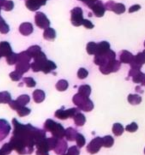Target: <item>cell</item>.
Instances as JSON below:
<instances>
[{"mask_svg": "<svg viewBox=\"0 0 145 155\" xmlns=\"http://www.w3.org/2000/svg\"><path fill=\"white\" fill-rule=\"evenodd\" d=\"M110 49V44L107 41H101L97 43V48L96 54H100L104 53Z\"/></svg>", "mask_w": 145, "mask_h": 155, "instance_id": "22", "label": "cell"}, {"mask_svg": "<svg viewBox=\"0 0 145 155\" xmlns=\"http://www.w3.org/2000/svg\"><path fill=\"white\" fill-rule=\"evenodd\" d=\"M0 155H3V154H2V151H1V150H0Z\"/></svg>", "mask_w": 145, "mask_h": 155, "instance_id": "55", "label": "cell"}, {"mask_svg": "<svg viewBox=\"0 0 145 155\" xmlns=\"http://www.w3.org/2000/svg\"><path fill=\"white\" fill-rule=\"evenodd\" d=\"M19 32L24 36H29L33 31V27L30 22H23L19 27Z\"/></svg>", "mask_w": 145, "mask_h": 155, "instance_id": "18", "label": "cell"}, {"mask_svg": "<svg viewBox=\"0 0 145 155\" xmlns=\"http://www.w3.org/2000/svg\"><path fill=\"white\" fill-rule=\"evenodd\" d=\"M73 118L74 120V122L76 126H83L86 122V117L81 112L78 113Z\"/></svg>", "mask_w": 145, "mask_h": 155, "instance_id": "26", "label": "cell"}, {"mask_svg": "<svg viewBox=\"0 0 145 155\" xmlns=\"http://www.w3.org/2000/svg\"><path fill=\"white\" fill-rule=\"evenodd\" d=\"M18 60V54L12 52L6 57V61L8 65H13L16 64Z\"/></svg>", "mask_w": 145, "mask_h": 155, "instance_id": "37", "label": "cell"}, {"mask_svg": "<svg viewBox=\"0 0 145 155\" xmlns=\"http://www.w3.org/2000/svg\"><path fill=\"white\" fill-rule=\"evenodd\" d=\"M67 150V143L63 139H58V142L54 148L55 153L58 155H62L66 153Z\"/></svg>", "mask_w": 145, "mask_h": 155, "instance_id": "15", "label": "cell"}, {"mask_svg": "<svg viewBox=\"0 0 145 155\" xmlns=\"http://www.w3.org/2000/svg\"><path fill=\"white\" fill-rule=\"evenodd\" d=\"M26 7L30 11L35 12L41 6L46 5L47 0H24Z\"/></svg>", "mask_w": 145, "mask_h": 155, "instance_id": "14", "label": "cell"}, {"mask_svg": "<svg viewBox=\"0 0 145 155\" xmlns=\"http://www.w3.org/2000/svg\"><path fill=\"white\" fill-rule=\"evenodd\" d=\"M72 101L80 110H83L86 112L92 111L94 107L93 102L89 98V97L83 96L78 93L73 96Z\"/></svg>", "mask_w": 145, "mask_h": 155, "instance_id": "3", "label": "cell"}, {"mask_svg": "<svg viewBox=\"0 0 145 155\" xmlns=\"http://www.w3.org/2000/svg\"><path fill=\"white\" fill-rule=\"evenodd\" d=\"M115 53L112 50L109 49L108 51L104 53L95 55L93 62L96 65L100 67L103 66L110 62L111 61L115 59Z\"/></svg>", "mask_w": 145, "mask_h": 155, "instance_id": "4", "label": "cell"}, {"mask_svg": "<svg viewBox=\"0 0 145 155\" xmlns=\"http://www.w3.org/2000/svg\"><path fill=\"white\" fill-rule=\"evenodd\" d=\"M141 85H144V86H145V77H144V79L143 80V81L141 82Z\"/></svg>", "mask_w": 145, "mask_h": 155, "instance_id": "52", "label": "cell"}, {"mask_svg": "<svg viewBox=\"0 0 145 155\" xmlns=\"http://www.w3.org/2000/svg\"><path fill=\"white\" fill-rule=\"evenodd\" d=\"M141 8V6L138 4H135L133 5L132 6H131L129 8V13H133L135 12L138 11V10H140Z\"/></svg>", "mask_w": 145, "mask_h": 155, "instance_id": "50", "label": "cell"}, {"mask_svg": "<svg viewBox=\"0 0 145 155\" xmlns=\"http://www.w3.org/2000/svg\"><path fill=\"white\" fill-rule=\"evenodd\" d=\"M93 14L95 15V16L98 18H100L104 16L105 11L106 10L105 8L104 4H103V2L101 1H97L95 2L94 4H93L90 7Z\"/></svg>", "mask_w": 145, "mask_h": 155, "instance_id": "12", "label": "cell"}, {"mask_svg": "<svg viewBox=\"0 0 145 155\" xmlns=\"http://www.w3.org/2000/svg\"><path fill=\"white\" fill-rule=\"evenodd\" d=\"M78 93L83 96L89 97L91 93V87L87 84L82 85L78 88Z\"/></svg>", "mask_w": 145, "mask_h": 155, "instance_id": "27", "label": "cell"}, {"mask_svg": "<svg viewBox=\"0 0 145 155\" xmlns=\"http://www.w3.org/2000/svg\"><path fill=\"white\" fill-rule=\"evenodd\" d=\"M45 97V93L41 90L37 89L33 92V98L36 103L39 104L42 102L44 100Z\"/></svg>", "mask_w": 145, "mask_h": 155, "instance_id": "24", "label": "cell"}, {"mask_svg": "<svg viewBox=\"0 0 145 155\" xmlns=\"http://www.w3.org/2000/svg\"><path fill=\"white\" fill-rule=\"evenodd\" d=\"M44 130L51 133L53 137L58 139H63L65 137V129L63 126L52 119H48L46 120L44 125Z\"/></svg>", "mask_w": 145, "mask_h": 155, "instance_id": "2", "label": "cell"}, {"mask_svg": "<svg viewBox=\"0 0 145 155\" xmlns=\"http://www.w3.org/2000/svg\"><path fill=\"white\" fill-rule=\"evenodd\" d=\"M16 111H17L19 116L24 117V116L29 115L30 114L31 110L29 108L24 106V107H21L19 109H18L16 110Z\"/></svg>", "mask_w": 145, "mask_h": 155, "instance_id": "42", "label": "cell"}, {"mask_svg": "<svg viewBox=\"0 0 145 155\" xmlns=\"http://www.w3.org/2000/svg\"><path fill=\"white\" fill-rule=\"evenodd\" d=\"M144 154H145V148H144Z\"/></svg>", "mask_w": 145, "mask_h": 155, "instance_id": "56", "label": "cell"}, {"mask_svg": "<svg viewBox=\"0 0 145 155\" xmlns=\"http://www.w3.org/2000/svg\"><path fill=\"white\" fill-rule=\"evenodd\" d=\"M105 8L106 10L112 11L117 15H120L126 11V7L122 3H115L113 1L110 0L105 4Z\"/></svg>", "mask_w": 145, "mask_h": 155, "instance_id": "9", "label": "cell"}, {"mask_svg": "<svg viewBox=\"0 0 145 155\" xmlns=\"http://www.w3.org/2000/svg\"><path fill=\"white\" fill-rule=\"evenodd\" d=\"M102 146H103L102 137L98 136L93 139L89 142V143L87 145L86 147V149H87V151L90 154H93L98 153Z\"/></svg>", "mask_w": 145, "mask_h": 155, "instance_id": "10", "label": "cell"}, {"mask_svg": "<svg viewBox=\"0 0 145 155\" xmlns=\"http://www.w3.org/2000/svg\"><path fill=\"white\" fill-rule=\"evenodd\" d=\"M32 57L30 56L27 51H23L19 53H18V61H23L30 62L31 61Z\"/></svg>", "mask_w": 145, "mask_h": 155, "instance_id": "36", "label": "cell"}, {"mask_svg": "<svg viewBox=\"0 0 145 155\" xmlns=\"http://www.w3.org/2000/svg\"><path fill=\"white\" fill-rule=\"evenodd\" d=\"M23 82L26 84V86L29 88L34 87L36 85V82L34 79L31 77H25L22 78Z\"/></svg>", "mask_w": 145, "mask_h": 155, "instance_id": "43", "label": "cell"}, {"mask_svg": "<svg viewBox=\"0 0 145 155\" xmlns=\"http://www.w3.org/2000/svg\"><path fill=\"white\" fill-rule=\"evenodd\" d=\"M1 7H0V12H1Z\"/></svg>", "mask_w": 145, "mask_h": 155, "instance_id": "59", "label": "cell"}, {"mask_svg": "<svg viewBox=\"0 0 145 155\" xmlns=\"http://www.w3.org/2000/svg\"><path fill=\"white\" fill-rule=\"evenodd\" d=\"M9 76L13 81H18L21 79L22 74H21L19 72L17 71L16 70H15L14 71L11 72Z\"/></svg>", "mask_w": 145, "mask_h": 155, "instance_id": "45", "label": "cell"}, {"mask_svg": "<svg viewBox=\"0 0 145 155\" xmlns=\"http://www.w3.org/2000/svg\"><path fill=\"white\" fill-rule=\"evenodd\" d=\"M56 68V65L54 62L47 59L41 65V71L45 74H47Z\"/></svg>", "mask_w": 145, "mask_h": 155, "instance_id": "16", "label": "cell"}, {"mask_svg": "<svg viewBox=\"0 0 145 155\" xmlns=\"http://www.w3.org/2000/svg\"><path fill=\"white\" fill-rule=\"evenodd\" d=\"M144 47H145V41H144Z\"/></svg>", "mask_w": 145, "mask_h": 155, "instance_id": "57", "label": "cell"}, {"mask_svg": "<svg viewBox=\"0 0 145 155\" xmlns=\"http://www.w3.org/2000/svg\"><path fill=\"white\" fill-rule=\"evenodd\" d=\"M43 37L47 41H53L56 38V31L53 28L48 27L44 29L43 33Z\"/></svg>", "mask_w": 145, "mask_h": 155, "instance_id": "23", "label": "cell"}, {"mask_svg": "<svg viewBox=\"0 0 145 155\" xmlns=\"http://www.w3.org/2000/svg\"><path fill=\"white\" fill-rule=\"evenodd\" d=\"M102 140H103V146L106 148H110L113 145L114 139L113 137L110 135H107L102 137Z\"/></svg>", "mask_w": 145, "mask_h": 155, "instance_id": "31", "label": "cell"}, {"mask_svg": "<svg viewBox=\"0 0 145 155\" xmlns=\"http://www.w3.org/2000/svg\"><path fill=\"white\" fill-rule=\"evenodd\" d=\"M4 139V137L2 136H1V134H0V140H3Z\"/></svg>", "mask_w": 145, "mask_h": 155, "instance_id": "54", "label": "cell"}, {"mask_svg": "<svg viewBox=\"0 0 145 155\" xmlns=\"http://www.w3.org/2000/svg\"><path fill=\"white\" fill-rule=\"evenodd\" d=\"M14 7V3L12 0H5L2 7L1 9L5 11H10Z\"/></svg>", "mask_w": 145, "mask_h": 155, "instance_id": "40", "label": "cell"}, {"mask_svg": "<svg viewBox=\"0 0 145 155\" xmlns=\"http://www.w3.org/2000/svg\"><path fill=\"white\" fill-rule=\"evenodd\" d=\"M80 1H82L84 4H85L89 8L95 2H96L98 0H79Z\"/></svg>", "mask_w": 145, "mask_h": 155, "instance_id": "51", "label": "cell"}, {"mask_svg": "<svg viewBox=\"0 0 145 155\" xmlns=\"http://www.w3.org/2000/svg\"><path fill=\"white\" fill-rule=\"evenodd\" d=\"M12 52V49L9 42L7 41L0 42V54L1 56L7 57Z\"/></svg>", "mask_w": 145, "mask_h": 155, "instance_id": "20", "label": "cell"}, {"mask_svg": "<svg viewBox=\"0 0 145 155\" xmlns=\"http://www.w3.org/2000/svg\"><path fill=\"white\" fill-rule=\"evenodd\" d=\"M138 125L137 124V123L133 122L130 124L126 125L125 129L128 132L133 133V132H135L138 130Z\"/></svg>", "mask_w": 145, "mask_h": 155, "instance_id": "47", "label": "cell"}, {"mask_svg": "<svg viewBox=\"0 0 145 155\" xmlns=\"http://www.w3.org/2000/svg\"><path fill=\"white\" fill-rule=\"evenodd\" d=\"M70 21L73 25L75 27H79L83 25L84 19L83 18V12L81 8L76 7L70 11Z\"/></svg>", "mask_w": 145, "mask_h": 155, "instance_id": "6", "label": "cell"}, {"mask_svg": "<svg viewBox=\"0 0 145 155\" xmlns=\"http://www.w3.org/2000/svg\"><path fill=\"white\" fill-rule=\"evenodd\" d=\"M112 132L116 136H121L124 132V127L120 123H115L112 127Z\"/></svg>", "mask_w": 145, "mask_h": 155, "instance_id": "30", "label": "cell"}, {"mask_svg": "<svg viewBox=\"0 0 145 155\" xmlns=\"http://www.w3.org/2000/svg\"><path fill=\"white\" fill-rule=\"evenodd\" d=\"M8 105H9L10 107L12 110H16V111L21 107H19V105L17 104L16 101H13V100H12V101L8 103Z\"/></svg>", "mask_w": 145, "mask_h": 155, "instance_id": "49", "label": "cell"}, {"mask_svg": "<svg viewBox=\"0 0 145 155\" xmlns=\"http://www.w3.org/2000/svg\"><path fill=\"white\" fill-rule=\"evenodd\" d=\"M69 86L68 82L64 79H61L56 84V88L60 91H65L67 89Z\"/></svg>", "mask_w": 145, "mask_h": 155, "instance_id": "35", "label": "cell"}, {"mask_svg": "<svg viewBox=\"0 0 145 155\" xmlns=\"http://www.w3.org/2000/svg\"><path fill=\"white\" fill-rule=\"evenodd\" d=\"M88 74L89 73L86 69H85L84 68H80L78 71L77 76L79 79H83L87 77Z\"/></svg>", "mask_w": 145, "mask_h": 155, "instance_id": "46", "label": "cell"}, {"mask_svg": "<svg viewBox=\"0 0 145 155\" xmlns=\"http://www.w3.org/2000/svg\"><path fill=\"white\" fill-rule=\"evenodd\" d=\"M97 43L94 42H89L87 43L86 46V50L89 54H95L96 53Z\"/></svg>", "mask_w": 145, "mask_h": 155, "instance_id": "33", "label": "cell"}, {"mask_svg": "<svg viewBox=\"0 0 145 155\" xmlns=\"http://www.w3.org/2000/svg\"><path fill=\"white\" fill-rule=\"evenodd\" d=\"M120 61L124 64H130L133 61L134 56L129 51L123 50L120 53Z\"/></svg>", "mask_w": 145, "mask_h": 155, "instance_id": "19", "label": "cell"}, {"mask_svg": "<svg viewBox=\"0 0 145 155\" xmlns=\"http://www.w3.org/2000/svg\"><path fill=\"white\" fill-rule=\"evenodd\" d=\"M11 101V95L8 91L0 92V104L9 103Z\"/></svg>", "mask_w": 145, "mask_h": 155, "instance_id": "32", "label": "cell"}, {"mask_svg": "<svg viewBox=\"0 0 145 155\" xmlns=\"http://www.w3.org/2000/svg\"><path fill=\"white\" fill-rule=\"evenodd\" d=\"M75 140H76L77 147L78 148H82L86 143V139L84 136L83 134L78 133L76 135Z\"/></svg>", "mask_w": 145, "mask_h": 155, "instance_id": "39", "label": "cell"}, {"mask_svg": "<svg viewBox=\"0 0 145 155\" xmlns=\"http://www.w3.org/2000/svg\"><path fill=\"white\" fill-rule=\"evenodd\" d=\"M27 51L30 54V56L32 57V58H33L36 54H38L40 51H41V48L39 45H35L30 47L27 50Z\"/></svg>", "mask_w": 145, "mask_h": 155, "instance_id": "34", "label": "cell"}, {"mask_svg": "<svg viewBox=\"0 0 145 155\" xmlns=\"http://www.w3.org/2000/svg\"><path fill=\"white\" fill-rule=\"evenodd\" d=\"M12 124L13 135L9 142L13 149L19 155L32 154L35 143L46 137L45 130L36 128L30 124L24 125L19 122L16 118L13 119Z\"/></svg>", "mask_w": 145, "mask_h": 155, "instance_id": "1", "label": "cell"}, {"mask_svg": "<svg viewBox=\"0 0 145 155\" xmlns=\"http://www.w3.org/2000/svg\"><path fill=\"white\" fill-rule=\"evenodd\" d=\"M83 25L85 28H88V29H92L94 27V25L92 24V22L90 21H89L88 19H84Z\"/></svg>", "mask_w": 145, "mask_h": 155, "instance_id": "48", "label": "cell"}, {"mask_svg": "<svg viewBox=\"0 0 145 155\" xmlns=\"http://www.w3.org/2000/svg\"><path fill=\"white\" fill-rule=\"evenodd\" d=\"M35 22L37 27L41 29H46L49 27L50 22L46 15L41 12H37L35 15Z\"/></svg>", "mask_w": 145, "mask_h": 155, "instance_id": "8", "label": "cell"}, {"mask_svg": "<svg viewBox=\"0 0 145 155\" xmlns=\"http://www.w3.org/2000/svg\"><path fill=\"white\" fill-rule=\"evenodd\" d=\"M145 64V50L142 52L138 53L134 56L133 61L130 64V66L133 68L141 69L142 65Z\"/></svg>", "mask_w": 145, "mask_h": 155, "instance_id": "11", "label": "cell"}, {"mask_svg": "<svg viewBox=\"0 0 145 155\" xmlns=\"http://www.w3.org/2000/svg\"><path fill=\"white\" fill-rule=\"evenodd\" d=\"M0 150H1L3 155H8L13 149L12 145L8 142L4 143Z\"/></svg>", "mask_w": 145, "mask_h": 155, "instance_id": "41", "label": "cell"}, {"mask_svg": "<svg viewBox=\"0 0 145 155\" xmlns=\"http://www.w3.org/2000/svg\"><path fill=\"white\" fill-rule=\"evenodd\" d=\"M4 1H5V0H0V7H1H1H2V4H3L4 2Z\"/></svg>", "mask_w": 145, "mask_h": 155, "instance_id": "53", "label": "cell"}, {"mask_svg": "<svg viewBox=\"0 0 145 155\" xmlns=\"http://www.w3.org/2000/svg\"><path fill=\"white\" fill-rule=\"evenodd\" d=\"M129 77L132 78L134 83H141L145 77V74L140 71V69L131 68L129 71Z\"/></svg>", "mask_w": 145, "mask_h": 155, "instance_id": "13", "label": "cell"}, {"mask_svg": "<svg viewBox=\"0 0 145 155\" xmlns=\"http://www.w3.org/2000/svg\"><path fill=\"white\" fill-rule=\"evenodd\" d=\"M1 57H2V56H1V54H0V58H1Z\"/></svg>", "mask_w": 145, "mask_h": 155, "instance_id": "58", "label": "cell"}, {"mask_svg": "<svg viewBox=\"0 0 145 155\" xmlns=\"http://www.w3.org/2000/svg\"><path fill=\"white\" fill-rule=\"evenodd\" d=\"M141 97L138 94H130L127 97L128 102L132 105H138L141 102Z\"/></svg>", "mask_w": 145, "mask_h": 155, "instance_id": "29", "label": "cell"}, {"mask_svg": "<svg viewBox=\"0 0 145 155\" xmlns=\"http://www.w3.org/2000/svg\"><path fill=\"white\" fill-rule=\"evenodd\" d=\"M30 68V62L18 61L15 65V70L19 72L22 74L27 72Z\"/></svg>", "mask_w": 145, "mask_h": 155, "instance_id": "21", "label": "cell"}, {"mask_svg": "<svg viewBox=\"0 0 145 155\" xmlns=\"http://www.w3.org/2000/svg\"><path fill=\"white\" fill-rule=\"evenodd\" d=\"M78 132L72 127H69L65 130V137L67 140L73 141L75 140Z\"/></svg>", "mask_w": 145, "mask_h": 155, "instance_id": "25", "label": "cell"}, {"mask_svg": "<svg viewBox=\"0 0 145 155\" xmlns=\"http://www.w3.org/2000/svg\"><path fill=\"white\" fill-rule=\"evenodd\" d=\"M9 30L10 28L8 25L0 16V33L2 34H6L9 31Z\"/></svg>", "mask_w": 145, "mask_h": 155, "instance_id": "38", "label": "cell"}, {"mask_svg": "<svg viewBox=\"0 0 145 155\" xmlns=\"http://www.w3.org/2000/svg\"><path fill=\"white\" fill-rule=\"evenodd\" d=\"M30 96L27 94H22L18 97L16 101L19 107H24L30 102Z\"/></svg>", "mask_w": 145, "mask_h": 155, "instance_id": "28", "label": "cell"}, {"mask_svg": "<svg viewBox=\"0 0 145 155\" xmlns=\"http://www.w3.org/2000/svg\"><path fill=\"white\" fill-rule=\"evenodd\" d=\"M63 108L64 107L57 110L55 113V116L61 120H65L69 117H73L78 113L80 112V110L78 108H71L67 110H64Z\"/></svg>", "mask_w": 145, "mask_h": 155, "instance_id": "5", "label": "cell"}, {"mask_svg": "<svg viewBox=\"0 0 145 155\" xmlns=\"http://www.w3.org/2000/svg\"><path fill=\"white\" fill-rule=\"evenodd\" d=\"M62 155H79V150L76 146L73 145L67 150L66 154H63Z\"/></svg>", "mask_w": 145, "mask_h": 155, "instance_id": "44", "label": "cell"}, {"mask_svg": "<svg viewBox=\"0 0 145 155\" xmlns=\"http://www.w3.org/2000/svg\"><path fill=\"white\" fill-rule=\"evenodd\" d=\"M120 67H121V62L118 60L114 59L103 66H100L99 67V71L103 74L106 75L111 73L117 71L120 69Z\"/></svg>", "mask_w": 145, "mask_h": 155, "instance_id": "7", "label": "cell"}, {"mask_svg": "<svg viewBox=\"0 0 145 155\" xmlns=\"http://www.w3.org/2000/svg\"><path fill=\"white\" fill-rule=\"evenodd\" d=\"M10 130L11 127L8 122L4 119H0V134L5 138L8 135Z\"/></svg>", "mask_w": 145, "mask_h": 155, "instance_id": "17", "label": "cell"}]
</instances>
